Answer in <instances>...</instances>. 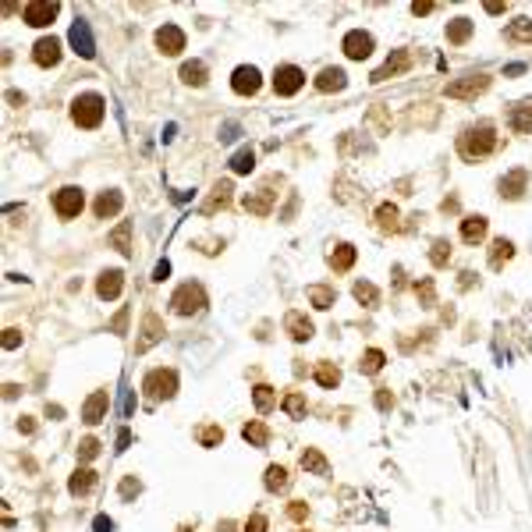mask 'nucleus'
I'll return each instance as SVG.
<instances>
[{"label":"nucleus","mask_w":532,"mask_h":532,"mask_svg":"<svg viewBox=\"0 0 532 532\" xmlns=\"http://www.w3.org/2000/svg\"><path fill=\"white\" fill-rule=\"evenodd\" d=\"M493 149H497V128L490 121H479V125L461 128V135H458V156L461 160L475 164V160H486Z\"/></svg>","instance_id":"nucleus-1"},{"label":"nucleus","mask_w":532,"mask_h":532,"mask_svg":"<svg viewBox=\"0 0 532 532\" xmlns=\"http://www.w3.org/2000/svg\"><path fill=\"white\" fill-rule=\"evenodd\" d=\"M103 114H106V99L99 92H82L71 99V121L78 128H99Z\"/></svg>","instance_id":"nucleus-2"},{"label":"nucleus","mask_w":532,"mask_h":532,"mask_svg":"<svg viewBox=\"0 0 532 532\" xmlns=\"http://www.w3.org/2000/svg\"><path fill=\"white\" fill-rule=\"evenodd\" d=\"M142 391H146V398L149 401H171L174 394H178V372L167 365H156V369H149L146 377H142Z\"/></svg>","instance_id":"nucleus-3"},{"label":"nucleus","mask_w":532,"mask_h":532,"mask_svg":"<svg viewBox=\"0 0 532 532\" xmlns=\"http://www.w3.org/2000/svg\"><path fill=\"white\" fill-rule=\"evenodd\" d=\"M206 305H209V295H206V288L195 284V281H185V284L171 295V312H174V316H199Z\"/></svg>","instance_id":"nucleus-4"},{"label":"nucleus","mask_w":532,"mask_h":532,"mask_svg":"<svg viewBox=\"0 0 532 532\" xmlns=\"http://www.w3.org/2000/svg\"><path fill=\"white\" fill-rule=\"evenodd\" d=\"M490 89V75H465V78H454V82H447L444 85V96H451V99H475V96H483Z\"/></svg>","instance_id":"nucleus-5"},{"label":"nucleus","mask_w":532,"mask_h":532,"mask_svg":"<svg viewBox=\"0 0 532 532\" xmlns=\"http://www.w3.org/2000/svg\"><path fill=\"white\" fill-rule=\"evenodd\" d=\"M82 206H85V195L75 185H64V188H57V195H53V213H57L61 220H75L82 213Z\"/></svg>","instance_id":"nucleus-6"},{"label":"nucleus","mask_w":532,"mask_h":532,"mask_svg":"<svg viewBox=\"0 0 532 532\" xmlns=\"http://www.w3.org/2000/svg\"><path fill=\"white\" fill-rule=\"evenodd\" d=\"M274 185H277V178H270V181H266L259 192H248V195L241 199V206L252 213V217H270V213H274V202H277Z\"/></svg>","instance_id":"nucleus-7"},{"label":"nucleus","mask_w":532,"mask_h":532,"mask_svg":"<svg viewBox=\"0 0 532 532\" xmlns=\"http://www.w3.org/2000/svg\"><path fill=\"white\" fill-rule=\"evenodd\" d=\"M57 11H61L57 0H29V4L22 8V18H25V25L43 29V25H50L53 18H57Z\"/></svg>","instance_id":"nucleus-8"},{"label":"nucleus","mask_w":532,"mask_h":532,"mask_svg":"<svg viewBox=\"0 0 532 532\" xmlns=\"http://www.w3.org/2000/svg\"><path fill=\"white\" fill-rule=\"evenodd\" d=\"M302 85H305V71L298 64H281L274 71V92L277 96H295Z\"/></svg>","instance_id":"nucleus-9"},{"label":"nucleus","mask_w":532,"mask_h":532,"mask_svg":"<svg viewBox=\"0 0 532 532\" xmlns=\"http://www.w3.org/2000/svg\"><path fill=\"white\" fill-rule=\"evenodd\" d=\"M68 39H71V46H75V53H78L82 61H92V57H96L92 29H89V22H85V18H75V22H71V32H68Z\"/></svg>","instance_id":"nucleus-10"},{"label":"nucleus","mask_w":532,"mask_h":532,"mask_svg":"<svg viewBox=\"0 0 532 532\" xmlns=\"http://www.w3.org/2000/svg\"><path fill=\"white\" fill-rule=\"evenodd\" d=\"M153 39H156V50L164 53V57H178V53L185 50V32H181L178 25H171V22L160 25Z\"/></svg>","instance_id":"nucleus-11"},{"label":"nucleus","mask_w":532,"mask_h":532,"mask_svg":"<svg viewBox=\"0 0 532 532\" xmlns=\"http://www.w3.org/2000/svg\"><path fill=\"white\" fill-rule=\"evenodd\" d=\"M408 68H412V53H408V50H394L391 57H387L377 71H372L369 78L380 85V82H387V78H398V75H401V71H408Z\"/></svg>","instance_id":"nucleus-12"},{"label":"nucleus","mask_w":532,"mask_h":532,"mask_svg":"<svg viewBox=\"0 0 532 532\" xmlns=\"http://www.w3.org/2000/svg\"><path fill=\"white\" fill-rule=\"evenodd\" d=\"M284 330H288V337H291L295 344H305V341H312V334H316L312 319H309L302 309H291V312L284 316Z\"/></svg>","instance_id":"nucleus-13"},{"label":"nucleus","mask_w":532,"mask_h":532,"mask_svg":"<svg viewBox=\"0 0 532 532\" xmlns=\"http://www.w3.org/2000/svg\"><path fill=\"white\" fill-rule=\"evenodd\" d=\"M341 50H344L348 61H365L369 53H372V36L362 32V29H351V32L341 39Z\"/></svg>","instance_id":"nucleus-14"},{"label":"nucleus","mask_w":532,"mask_h":532,"mask_svg":"<svg viewBox=\"0 0 532 532\" xmlns=\"http://www.w3.org/2000/svg\"><path fill=\"white\" fill-rule=\"evenodd\" d=\"M507 128H511L514 135H532V96L511 103V111H507Z\"/></svg>","instance_id":"nucleus-15"},{"label":"nucleus","mask_w":532,"mask_h":532,"mask_svg":"<svg viewBox=\"0 0 532 532\" xmlns=\"http://www.w3.org/2000/svg\"><path fill=\"white\" fill-rule=\"evenodd\" d=\"M259 85H262L259 68H252V64L234 68V75H231V89H234L238 96H255V92H259Z\"/></svg>","instance_id":"nucleus-16"},{"label":"nucleus","mask_w":532,"mask_h":532,"mask_svg":"<svg viewBox=\"0 0 532 532\" xmlns=\"http://www.w3.org/2000/svg\"><path fill=\"white\" fill-rule=\"evenodd\" d=\"M525 188H528V171L525 167H514V171H507L500 181H497V192H500V199H522L525 195Z\"/></svg>","instance_id":"nucleus-17"},{"label":"nucleus","mask_w":532,"mask_h":532,"mask_svg":"<svg viewBox=\"0 0 532 532\" xmlns=\"http://www.w3.org/2000/svg\"><path fill=\"white\" fill-rule=\"evenodd\" d=\"M355 259H358V248L351 245V241H337L330 252H327V266L334 274H348L351 266H355Z\"/></svg>","instance_id":"nucleus-18"},{"label":"nucleus","mask_w":532,"mask_h":532,"mask_svg":"<svg viewBox=\"0 0 532 532\" xmlns=\"http://www.w3.org/2000/svg\"><path fill=\"white\" fill-rule=\"evenodd\" d=\"M121 291H125V274H121V270H103V274L96 277V295H99V302H114V298H121Z\"/></svg>","instance_id":"nucleus-19"},{"label":"nucleus","mask_w":532,"mask_h":532,"mask_svg":"<svg viewBox=\"0 0 532 532\" xmlns=\"http://www.w3.org/2000/svg\"><path fill=\"white\" fill-rule=\"evenodd\" d=\"M121 206H125V195H121L118 188H106V192L96 195L92 213H96L99 220H111V217H118V213H121Z\"/></svg>","instance_id":"nucleus-20"},{"label":"nucleus","mask_w":532,"mask_h":532,"mask_svg":"<svg viewBox=\"0 0 532 532\" xmlns=\"http://www.w3.org/2000/svg\"><path fill=\"white\" fill-rule=\"evenodd\" d=\"M490 231V220L483 217V213H468V217H461V241L465 245H479L486 238Z\"/></svg>","instance_id":"nucleus-21"},{"label":"nucleus","mask_w":532,"mask_h":532,"mask_svg":"<svg viewBox=\"0 0 532 532\" xmlns=\"http://www.w3.org/2000/svg\"><path fill=\"white\" fill-rule=\"evenodd\" d=\"M32 61H36L39 68H57V61H61V43L53 39V36H43V39L32 46Z\"/></svg>","instance_id":"nucleus-22"},{"label":"nucleus","mask_w":532,"mask_h":532,"mask_svg":"<svg viewBox=\"0 0 532 532\" xmlns=\"http://www.w3.org/2000/svg\"><path fill=\"white\" fill-rule=\"evenodd\" d=\"M160 337H164V323H160V316H156V312H146V319H142V341L135 344V351H139V355L149 351Z\"/></svg>","instance_id":"nucleus-23"},{"label":"nucleus","mask_w":532,"mask_h":532,"mask_svg":"<svg viewBox=\"0 0 532 532\" xmlns=\"http://www.w3.org/2000/svg\"><path fill=\"white\" fill-rule=\"evenodd\" d=\"M106 408H111V398H106V391H96V394L85 401V408H82V422H85V426L103 422V419H106Z\"/></svg>","instance_id":"nucleus-24"},{"label":"nucleus","mask_w":532,"mask_h":532,"mask_svg":"<svg viewBox=\"0 0 532 532\" xmlns=\"http://www.w3.org/2000/svg\"><path fill=\"white\" fill-rule=\"evenodd\" d=\"M348 85V75L341 71V68H323V71H319L316 75V92H341Z\"/></svg>","instance_id":"nucleus-25"},{"label":"nucleus","mask_w":532,"mask_h":532,"mask_svg":"<svg viewBox=\"0 0 532 532\" xmlns=\"http://www.w3.org/2000/svg\"><path fill=\"white\" fill-rule=\"evenodd\" d=\"M262 486L270 490V493H288V486H291L288 468H284V465H266V472H262Z\"/></svg>","instance_id":"nucleus-26"},{"label":"nucleus","mask_w":532,"mask_h":532,"mask_svg":"<svg viewBox=\"0 0 532 532\" xmlns=\"http://www.w3.org/2000/svg\"><path fill=\"white\" fill-rule=\"evenodd\" d=\"M96 483H99V475H96L92 468H75L71 479H68V493H71V497H85Z\"/></svg>","instance_id":"nucleus-27"},{"label":"nucleus","mask_w":532,"mask_h":532,"mask_svg":"<svg viewBox=\"0 0 532 532\" xmlns=\"http://www.w3.org/2000/svg\"><path fill=\"white\" fill-rule=\"evenodd\" d=\"M241 437H245L248 447H270V426L259 422V419H252V422L241 426Z\"/></svg>","instance_id":"nucleus-28"},{"label":"nucleus","mask_w":532,"mask_h":532,"mask_svg":"<svg viewBox=\"0 0 532 532\" xmlns=\"http://www.w3.org/2000/svg\"><path fill=\"white\" fill-rule=\"evenodd\" d=\"M252 405H255L259 415H270V412L277 408V391H274L270 384H255V387H252Z\"/></svg>","instance_id":"nucleus-29"},{"label":"nucleus","mask_w":532,"mask_h":532,"mask_svg":"<svg viewBox=\"0 0 532 532\" xmlns=\"http://www.w3.org/2000/svg\"><path fill=\"white\" fill-rule=\"evenodd\" d=\"M305 298H309L312 309H330V305L337 302V291H334L330 284H309V288H305Z\"/></svg>","instance_id":"nucleus-30"},{"label":"nucleus","mask_w":532,"mask_h":532,"mask_svg":"<svg viewBox=\"0 0 532 532\" xmlns=\"http://www.w3.org/2000/svg\"><path fill=\"white\" fill-rule=\"evenodd\" d=\"M511 255H514V241L493 238V245H490V270H504V266L511 262Z\"/></svg>","instance_id":"nucleus-31"},{"label":"nucleus","mask_w":532,"mask_h":532,"mask_svg":"<svg viewBox=\"0 0 532 532\" xmlns=\"http://www.w3.org/2000/svg\"><path fill=\"white\" fill-rule=\"evenodd\" d=\"M302 468L309 475H330V461L323 458V451H316V447H305L302 451Z\"/></svg>","instance_id":"nucleus-32"},{"label":"nucleus","mask_w":532,"mask_h":532,"mask_svg":"<svg viewBox=\"0 0 532 532\" xmlns=\"http://www.w3.org/2000/svg\"><path fill=\"white\" fill-rule=\"evenodd\" d=\"M312 377H316V384L323 387V391H334V387L341 384V369H337L334 362H316Z\"/></svg>","instance_id":"nucleus-33"},{"label":"nucleus","mask_w":532,"mask_h":532,"mask_svg":"<svg viewBox=\"0 0 532 532\" xmlns=\"http://www.w3.org/2000/svg\"><path fill=\"white\" fill-rule=\"evenodd\" d=\"M384 365H387V355H384L380 348H369V351H362V358H358V372H362V377H377Z\"/></svg>","instance_id":"nucleus-34"},{"label":"nucleus","mask_w":532,"mask_h":532,"mask_svg":"<svg viewBox=\"0 0 532 532\" xmlns=\"http://www.w3.org/2000/svg\"><path fill=\"white\" fill-rule=\"evenodd\" d=\"M351 295H355V302L365 305V309H377V305H380V288L369 284V281H355V284H351Z\"/></svg>","instance_id":"nucleus-35"},{"label":"nucleus","mask_w":532,"mask_h":532,"mask_svg":"<svg viewBox=\"0 0 532 532\" xmlns=\"http://www.w3.org/2000/svg\"><path fill=\"white\" fill-rule=\"evenodd\" d=\"M472 32H475V22H468V18H454V22H447V43H454V46L468 43V39H472Z\"/></svg>","instance_id":"nucleus-36"},{"label":"nucleus","mask_w":532,"mask_h":532,"mask_svg":"<svg viewBox=\"0 0 532 532\" xmlns=\"http://www.w3.org/2000/svg\"><path fill=\"white\" fill-rule=\"evenodd\" d=\"M281 408H284V415H288V419H305L309 401H305V394H302V391H288V394H284V401H281Z\"/></svg>","instance_id":"nucleus-37"},{"label":"nucleus","mask_w":532,"mask_h":532,"mask_svg":"<svg viewBox=\"0 0 532 532\" xmlns=\"http://www.w3.org/2000/svg\"><path fill=\"white\" fill-rule=\"evenodd\" d=\"M398 217H401V213H398L394 202H380V206H377V227H380V231H401Z\"/></svg>","instance_id":"nucleus-38"},{"label":"nucleus","mask_w":532,"mask_h":532,"mask_svg":"<svg viewBox=\"0 0 532 532\" xmlns=\"http://www.w3.org/2000/svg\"><path fill=\"white\" fill-rule=\"evenodd\" d=\"M206 78H209V68L202 64V61H188V64H181V82L185 85H206Z\"/></svg>","instance_id":"nucleus-39"},{"label":"nucleus","mask_w":532,"mask_h":532,"mask_svg":"<svg viewBox=\"0 0 532 532\" xmlns=\"http://www.w3.org/2000/svg\"><path fill=\"white\" fill-rule=\"evenodd\" d=\"M195 440H199V447H220L224 444V430L217 422H206V426L195 430Z\"/></svg>","instance_id":"nucleus-40"},{"label":"nucleus","mask_w":532,"mask_h":532,"mask_svg":"<svg viewBox=\"0 0 532 532\" xmlns=\"http://www.w3.org/2000/svg\"><path fill=\"white\" fill-rule=\"evenodd\" d=\"M504 36H507L511 43H532V18H514V22L504 29Z\"/></svg>","instance_id":"nucleus-41"},{"label":"nucleus","mask_w":532,"mask_h":532,"mask_svg":"<svg viewBox=\"0 0 532 532\" xmlns=\"http://www.w3.org/2000/svg\"><path fill=\"white\" fill-rule=\"evenodd\" d=\"M231 202V181H217L213 185V195H209V202L202 206L206 213H213V209H224Z\"/></svg>","instance_id":"nucleus-42"},{"label":"nucleus","mask_w":532,"mask_h":532,"mask_svg":"<svg viewBox=\"0 0 532 532\" xmlns=\"http://www.w3.org/2000/svg\"><path fill=\"white\" fill-rule=\"evenodd\" d=\"M415 295H419V305H422V309H433V305H437V284H433V277L415 281Z\"/></svg>","instance_id":"nucleus-43"},{"label":"nucleus","mask_w":532,"mask_h":532,"mask_svg":"<svg viewBox=\"0 0 532 532\" xmlns=\"http://www.w3.org/2000/svg\"><path fill=\"white\" fill-rule=\"evenodd\" d=\"M430 262L437 266V270H444V266L451 262V241H447V238H433V245H430Z\"/></svg>","instance_id":"nucleus-44"},{"label":"nucleus","mask_w":532,"mask_h":532,"mask_svg":"<svg viewBox=\"0 0 532 532\" xmlns=\"http://www.w3.org/2000/svg\"><path fill=\"white\" fill-rule=\"evenodd\" d=\"M252 167H255V153H252L248 146H245V149H238V153L231 156V171H234V174H248Z\"/></svg>","instance_id":"nucleus-45"},{"label":"nucleus","mask_w":532,"mask_h":532,"mask_svg":"<svg viewBox=\"0 0 532 532\" xmlns=\"http://www.w3.org/2000/svg\"><path fill=\"white\" fill-rule=\"evenodd\" d=\"M111 245H114L118 252H125V255L132 252V224H128V220H121V224H118V231L111 234Z\"/></svg>","instance_id":"nucleus-46"},{"label":"nucleus","mask_w":532,"mask_h":532,"mask_svg":"<svg viewBox=\"0 0 532 532\" xmlns=\"http://www.w3.org/2000/svg\"><path fill=\"white\" fill-rule=\"evenodd\" d=\"M99 451H103V444H99L96 437H85V440L78 444V461L85 465V461H92V458H99Z\"/></svg>","instance_id":"nucleus-47"},{"label":"nucleus","mask_w":532,"mask_h":532,"mask_svg":"<svg viewBox=\"0 0 532 532\" xmlns=\"http://www.w3.org/2000/svg\"><path fill=\"white\" fill-rule=\"evenodd\" d=\"M241 528H245V532H270V522H266V514L255 511V514H248V522H245Z\"/></svg>","instance_id":"nucleus-48"},{"label":"nucleus","mask_w":532,"mask_h":532,"mask_svg":"<svg viewBox=\"0 0 532 532\" xmlns=\"http://www.w3.org/2000/svg\"><path fill=\"white\" fill-rule=\"evenodd\" d=\"M288 518H291V522H305V518H309V504H305V500H291V504H288Z\"/></svg>","instance_id":"nucleus-49"},{"label":"nucleus","mask_w":532,"mask_h":532,"mask_svg":"<svg viewBox=\"0 0 532 532\" xmlns=\"http://www.w3.org/2000/svg\"><path fill=\"white\" fill-rule=\"evenodd\" d=\"M139 493H142V483H139L135 475H128L125 483H121V497H125V500H132V497H139Z\"/></svg>","instance_id":"nucleus-50"},{"label":"nucleus","mask_w":532,"mask_h":532,"mask_svg":"<svg viewBox=\"0 0 532 532\" xmlns=\"http://www.w3.org/2000/svg\"><path fill=\"white\" fill-rule=\"evenodd\" d=\"M377 408H380V412H391V408H394V394H391L387 387L377 391Z\"/></svg>","instance_id":"nucleus-51"},{"label":"nucleus","mask_w":532,"mask_h":532,"mask_svg":"<svg viewBox=\"0 0 532 532\" xmlns=\"http://www.w3.org/2000/svg\"><path fill=\"white\" fill-rule=\"evenodd\" d=\"M430 11H437V4H433V0H422V4L415 0V4H412V15H415V18H419V15H430Z\"/></svg>","instance_id":"nucleus-52"},{"label":"nucleus","mask_w":532,"mask_h":532,"mask_svg":"<svg viewBox=\"0 0 532 532\" xmlns=\"http://www.w3.org/2000/svg\"><path fill=\"white\" fill-rule=\"evenodd\" d=\"M18 344H22V334H18L15 327H11V330H4V348L11 351V348H18Z\"/></svg>","instance_id":"nucleus-53"},{"label":"nucleus","mask_w":532,"mask_h":532,"mask_svg":"<svg viewBox=\"0 0 532 532\" xmlns=\"http://www.w3.org/2000/svg\"><path fill=\"white\" fill-rule=\"evenodd\" d=\"M195 245H202V252H209V255H213V252H220V248H224V241H213V238H199V241H195Z\"/></svg>","instance_id":"nucleus-54"},{"label":"nucleus","mask_w":532,"mask_h":532,"mask_svg":"<svg viewBox=\"0 0 532 532\" xmlns=\"http://www.w3.org/2000/svg\"><path fill=\"white\" fill-rule=\"evenodd\" d=\"M167 274H171V262L164 259V262H156V270H153V281H167Z\"/></svg>","instance_id":"nucleus-55"},{"label":"nucleus","mask_w":532,"mask_h":532,"mask_svg":"<svg viewBox=\"0 0 532 532\" xmlns=\"http://www.w3.org/2000/svg\"><path fill=\"white\" fill-rule=\"evenodd\" d=\"M92 528H96V532H114V522L106 518V514H99V518L92 522Z\"/></svg>","instance_id":"nucleus-56"},{"label":"nucleus","mask_w":532,"mask_h":532,"mask_svg":"<svg viewBox=\"0 0 532 532\" xmlns=\"http://www.w3.org/2000/svg\"><path fill=\"white\" fill-rule=\"evenodd\" d=\"M18 430H22V433H36V422H32V415H22V419H18Z\"/></svg>","instance_id":"nucleus-57"},{"label":"nucleus","mask_w":532,"mask_h":532,"mask_svg":"<svg viewBox=\"0 0 532 532\" xmlns=\"http://www.w3.org/2000/svg\"><path fill=\"white\" fill-rule=\"evenodd\" d=\"M472 277H475V274H472V270H465V274H461V281H458V288H461V291H465V288H472Z\"/></svg>","instance_id":"nucleus-58"},{"label":"nucleus","mask_w":532,"mask_h":532,"mask_svg":"<svg viewBox=\"0 0 532 532\" xmlns=\"http://www.w3.org/2000/svg\"><path fill=\"white\" fill-rule=\"evenodd\" d=\"M128 444H132V433H128V430H121V437H118V451H125Z\"/></svg>","instance_id":"nucleus-59"},{"label":"nucleus","mask_w":532,"mask_h":532,"mask_svg":"<svg viewBox=\"0 0 532 532\" xmlns=\"http://www.w3.org/2000/svg\"><path fill=\"white\" fill-rule=\"evenodd\" d=\"M440 209H444V213H458V199H444Z\"/></svg>","instance_id":"nucleus-60"},{"label":"nucleus","mask_w":532,"mask_h":532,"mask_svg":"<svg viewBox=\"0 0 532 532\" xmlns=\"http://www.w3.org/2000/svg\"><path fill=\"white\" fill-rule=\"evenodd\" d=\"M504 8H507V4H486V11H490V15H504Z\"/></svg>","instance_id":"nucleus-61"},{"label":"nucleus","mask_w":532,"mask_h":532,"mask_svg":"<svg viewBox=\"0 0 532 532\" xmlns=\"http://www.w3.org/2000/svg\"><path fill=\"white\" fill-rule=\"evenodd\" d=\"M217 532H234V522H220V525H217Z\"/></svg>","instance_id":"nucleus-62"},{"label":"nucleus","mask_w":532,"mask_h":532,"mask_svg":"<svg viewBox=\"0 0 532 532\" xmlns=\"http://www.w3.org/2000/svg\"><path fill=\"white\" fill-rule=\"evenodd\" d=\"M298 532H305V528H298Z\"/></svg>","instance_id":"nucleus-63"}]
</instances>
